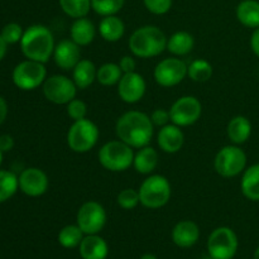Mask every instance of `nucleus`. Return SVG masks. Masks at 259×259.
<instances>
[{"label": "nucleus", "instance_id": "1", "mask_svg": "<svg viewBox=\"0 0 259 259\" xmlns=\"http://www.w3.org/2000/svg\"><path fill=\"white\" fill-rule=\"evenodd\" d=\"M118 139L132 148H143L151 143L154 133V125L151 116L139 110H131L120 115L115 124Z\"/></svg>", "mask_w": 259, "mask_h": 259}, {"label": "nucleus", "instance_id": "2", "mask_svg": "<svg viewBox=\"0 0 259 259\" xmlns=\"http://www.w3.org/2000/svg\"><path fill=\"white\" fill-rule=\"evenodd\" d=\"M55 38L50 28L42 24L28 27L20 39V48L27 60L46 63L55 51Z\"/></svg>", "mask_w": 259, "mask_h": 259}, {"label": "nucleus", "instance_id": "3", "mask_svg": "<svg viewBox=\"0 0 259 259\" xmlns=\"http://www.w3.org/2000/svg\"><path fill=\"white\" fill-rule=\"evenodd\" d=\"M128 45L132 55L136 57H157L166 50L167 37L156 25H143L132 33Z\"/></svg>", "mask_w": 259, "mask_h": 259}, {"label": "nucleus", "instance_id": "4", "mask_svg": "<svg viewBox=\"0 0 259 259\" xmlns=\"http://www.w3.org/2000/svg\"><path fill=\"white\" fill-rule=\"evenodd\" d=\"M141 205L147 209H161L171 200L172 187L167 177L162 175H148L139 186Z\"/></svg>", "mask_w": 259, "mask_h": 259}, {"label": "nucleus", "instance_id": "5", "mask_svg": "<svg viewBox=\"0 0 259 259\" xmlns=\"http://www.w3.org/2000/svg\"><path fill=\"white\" fill-rule=\"evenodd\" d=\"M99 162L110 172H124L133 166L134 152L123 141H110L101 146L98 153Z\"/></svg>", "mask_w": 259, "mask_h": 259}, {"label": "nucleus", "instance_id": "6", "mask_svg": "<svg viewBox=\"0 0 259 259\" xmlns=\"http://www.w3.org/2000/svg\"><path fill=\"white\" fill-rule=\"evenodd\" d=\"M98 125L90 119L85 118L73 121L67 132V144L76 153H86L96 146L99 141Z\"/></svg>", "mask_w": 259, "mask_h": 259}, {"label": "nucleus", "instance_id": "7", "mask_svg": "<svg viewBox=\"0 0 259 259\" xmlns=\"http://www.w3.org/2000/svg\"><path fill=\"white\" fill-rule=\"evenodd\" d=\"M214 168L224 179L239 176L247 168V154L235 144L223 147L215 156Z\"/></svg>", "mask_w": 259, "mask_h": 259}, {"label": "nucleus", "instance_id": "8", "mask_svg": "<svg viewBox=\"0 0 259 259\" xmlns=\"http://www.w3.org/2000/svg\"><path fill=\"white\" fill-rule=\"evenodd\" d=\"M47 78L45 63L25 60L18 63L13 71V82L18 89L24 91L34 90L43 85Z\"/></svg>", "mask_w": 259, "mask_h": 259}, {"label": "nucleus", "instance_id": "9", "mask_svg": "<svg viewBox=\"0 0 259 259\" xmlns=\"http://www.w3.org/2000/svg\"><path fill=\"white\" fill-rule=\"evenodd\" d=\"M42 90L43 95L50 103L56 105H67L76 98L78 89L72 78L65 75H52L46 78Z\"/></svg>", "mask_w": 259, "mask_h": 259}, {"label": "nucleus", "instance_id": "10", "mask_svg": "<svg viewBox=\"0 0 259 259\" xmlns=\"http://www.w3.org/2000/svg\"><path fill=\"white\" fill-rule=\"evenodd\" d=\"M237 250L238 237L230 228H217L207 238V253L212 259H233Z\"/></svg>", "mask_w": 259, "mask_h": 259}, {"label": "nucleus", "instance_id": "11", "mask_svg": "<svg viewBox=\"0 0 259 259\" xmlns=\"http://www.w3.org/2000/svg\"><path fill=\"white\" fill-rule=\"evenodd\" d=\"M76 224L85 235L99 234L106 224V211L98 201L83 202L76 215Z\"/></svg>", "mask_w": 259, "mask_h": 259}, {"label": "nucleus", "instance_id": "12", "mask_svg": "<svg viewBox=\"0 0 259 259\" xmlns=\"http://www.w3.org/2000/svg\"><path fill=\"white\" fill-rule=\"evenodd\" d=\"M202 114V105L195 96H181L172 104L169 109L171 123L181 126H190L196 123Z\"/></svg>", "mask_w": 259, "mask_h": 259}, {"label": "nucleus", "instance_id": "13", "mask_svg": "<svg viewBox=\"0 0 259 259\" xmlns=\"http://www.w3.org/2000/svg\"><path fill=\"white\" fill-rule=\"evenodd\" d=\"M187 76V65L177 57L164 58L157 63L153 71L156 82L162 88H174L181 83Z\"/></svg>", "mask_w": 259, "mask_h": 259}, {"label": "nucleus", "instance_id": "14", "mask_svg": "<svg viewBox=\"0 0 259 259\" xmlns=\"http://www.w3.org/2000/svg\"><path fill=\"white\" fill-rule=\"evenodd\" d=\"M147 83L143 76L138 72L123 73L118 82V95L124 103L137 104L143 99Z\"/></svg>", "mask_w": 259, "mask_h": 259}, {"label": "nucleus", "instance_id": "15", "mask_svg": "<svg viewBox=\"0 0 259 259\" xmlns=\"http://www.w3.org/2000/svg\"><path fill=\"white\" fill-rule=\"evenodd\" d=\"M19 180V189L23 194L30 197L42 196L47 192L50 186V180L45 171L37 167L25 168L18 177Z\"/></svg>", "mask_w": 259, "mask_h": 259}, {"label": "nucleus", "instance_id": "16", "mask_svg": "<svg viewBox=\"0 0 259 259\" xmlns=\"http://www.w3.org/2000/svg\"><path fill=\"white\" fill-rule=\"evenodd\" d=\"M53 60L57 67L63 71H72L81 60L80 46L72 39H62L55 46Z\"/></svg>", "mask_w": 259, "mask_h": 259}, {"label": "nucleus", "instance_id": "17", "mask_svg": "<svg viewBox=\"0 0 259 259\" xmlns=\"http://www.w3.org/2000/svg\"><path fill=\"white\" fill-rule=\"evenodd\" d=\"M157 143L164 153L174 154L181 151L185 143V134L181 126L174 123L162 126L157 136Z\"/></svg>", "mask_w": 259, "mask_h": 259}, {"label": "nucleus", "instance_id": "18", "mask_svg": "<svg viewBox=\"0 0 259 259\" xmlns=\"http://www.w3.org/2000/svg\"><path fill=\"white\" fill-rule=\"evenodd\" d=\"M200 238L199 225L192 220H181L172 230V240L180 248H190L197 243Z\"/></svg>", "mask_w": 259, "mask_h": 259}, {"label": "nucleus", "instance_id": "19", "mask_svg": "<svg viewBox=\"0 0 259 259\" xmlns=\"http://www.w3.org/2000/svg\"><path fill=\"white\" fill-rule=\"evenodd\" d=\"M227 134L232 144L242 146L252 136V123L244 115L234 116L228 123Z\"/></svg>", "mask_w": 259, "mask_h": 259}, {"label": "nucleus", "instance_id": "20", "mask_svg": "<svg viewBox=\"0 0 259 259\" xmlns=\"http://www.w3.org/2000/svg\"><path fill=\"white\" fill-rule=\"evenodd\" d=\"M96 35V28L94 23L86 17L77 18L70 28V38L80 47H85L94 42Z\"/></svg>", "mask_w": 259, "mask_h": 259}, {"label": "nucleus", "instance_id": "21", "mask_svg": "<svg viewBox=\"0 0 259 259\" xmlns=\"http://www.w3.org/2000/svg\"><path fill=\"white\" fill-rule=\"evenodd\" d=\"M78 247H80V255L82 259H105L108 257V244L98 234L83 237Z\"/></svg>", "mask_w": 259, "mask_h": 259}, {"label": "nucleus", "instance_id": "22", "mask_svg": "<svg viewBox=\"0 0 259 259\" xmlns=\"http://www.w3.org/2000/svg\"><path fill=\"white\" fill-rule=\"evenodd\" d=\"M99 33L104 40L115 43L123 38L125 33V25L123 20L116 15H108L103 17L99 23Z\"/></svg>", "mask_w": 259, "mask_h": 259}, {"label": "nucleus", "instance_id": "23", "mask_svg": "<svg viewBox=\"0 0 259 259\" xmlns=\"http://www.w3.org/2000/svg\"><path fill=\"white\" fill-rule=\"evenodd\" d=\"M158 152L153 147L146 146L134 153L133 167L141 175H152L158 166Z\"/></svg>", "mask_w": 259, "mask_h": 259}, {"label": "nucleus", "instance_id": "24", "mask_svg": "<svg viewBox=\"0 0 259 259\" xmlns=\"http://www.w3.org/2000/svg\"><path fill=\"white\" fill-rule=\"evenodd\" d=\"M96 73H98V68L94 65L93 61L81 58L80 62L72 70V80L77 89L85 90L90 88L96 80Z\"/></svg>", "mask_w": 259, "mask_h": 259}, {"label": "nucleus", "instance_id": "25", "mask_svg": "<svg viewBox=\"0 0 259 259\" xmlns=\"http://www.w3.org/2000/svg\"><path fill=\"white\" fill-rule=\"evenodd\" d=\"M195 39L191 33L186 30H179L174 33L169 38H167V47L166 50L175 57H182L186 56L194 50Z\"/></svg>", "mask_w": 259, "mask_h": 259}, {"label": "nucleus", "instance_id": "26", "mask_svg": "<svg viewBox=\"0 0 259 259\" xmlns=\"http://www.w3.org/2000/svg\"><path fill=\"white\" fill-rule=\"evenodd\" d=\"M243 196L249 201H259V163L244 169L240 181Z\"/></svg>", "mask_w": 259, "mask_h": 259}, {"label": "nucleus", "instance_id": "27", "mask_svg": "<svg viewBox=\"0 0 259 259\" xmlns=\"http://www.w3.org/2000/svg\"><path fill=\"white\" fill-rule=\"evenodd\" d=\"M237 19L247 28L259 27V2L257 0H243L237 7Z\"/></svg>", "mask_w": 259, "mask_h": 259}, {"label": "nucleus", "instance_id": "28", "mask_svg": "<svg viewBox=\"0 0 259 259\" xmlns=\"http://www.w3.org/2000/svg\"><path fill=\"white\" fill-rule=\"evenodd\" d=\"M121 76H123V71L119 63L106 62L98 68L96 81L103 86H114L118 85Z\"/></svg>", "mask_w": 259, "mask_h": 259}, {"label": "nucleus", "instance_id": "29", "mask_svg": "<svg viewBox=\"0 0 259 259\" xmlns=\"http://www.w3.org/2000/svg\"><path fill=\"white\" fill-rule=\"evenodd\" d=\"M212 72V65L204 58L194 60L187 66V76L195 82H206L211 78Z\"/></svg>", "mask_w": 259, "mask_h": 259}, {"label": "nucleus", "instance_id": "30", "mask_svg": "<svg viewBox=\"0 0 259 259\" xmlns=\"http://www.w3.org/2000/svg\"><path fill=\"white\" fill-rule=\"evenodd\" d=\"M83 232L80 229L77 224L76 225H66L65 228L58 233V243L63 248L72 249V248L78 247L83 239Z\"/></svg>", "mask_w": 259, "mask_h": 259}, {"label": "nucleus", "instance_id": "31", "mask_svg": "<svg viewBox=\"0 0 259 259\" xmlns=\"http://www.w3.org/2000/svg\"><path fill=\"white\" fill-rule=\"evenodd\" d=\"M62 12L70 18H83L90 13L91 0H58Z\"/></svg>", "mask_w": 259, "mask_h": 259}, {"label": "nucleus", "instance_id": "32", "mask_svg": "<svg viewBox=\"0 0 259 259\" xmlns=\"http://www.w3.org/2000/svg\"><path fill=\"white\" fill-rule=\"evenodd\" d=\"M19 189L17 175L10 171H0V204L8 201Z\"/></svg>", "mask_w": 259, "mask_h": 259}, {"label": "nucleus", "instance_id": "33", "mask_svg": "<svg viewBox=\"0 0 259 259\" xmlns=\"http://www.w3.org/2000/svg\"><path fill=\"white\" fill-rule=\"evenodd\" d=\"M125 0H91V8L101 17L116 15L123 9Z\"/></svg>", "mask_w": 259, "mask_h": 259}, {"label": "nucleus", "instance_id": "34", "mask_svg": "<svg viewBox=\"0 0 259 259\" xmlns=\"http://www.w3.org/2000/svg\"><path fill=\"white\" fill-rule=\"evenodd\" d=\"M116 202L124 210H133L141 204L139 192L134 189H124L116 196Z\"/></svg>", "mask_w": 259, "mask_h": 259}, {"label": "nucleus", "instance_id": "35", "mask_svg": "<svg viewBox=\"0 0 259 259\" xmlns=\"http://www.w3.org/2000/svg\"><path fill=\"white\" fill-rule=\"evenodd\" d=\"M66 111L73 121L81 120V119H85L88 116V105H86L85 101L75 98L66 105Z\"/></svg>", "mask_w": 259, "mask_h": 259}, {"label": "nucleus", "instance_id": "36", "mask_svg": "<svg viewBox=\"0 0 259 259\" xmlns=\"http://www.w3.org/2000/svg\"><path fill=\"white\" fill-rule=\"evenodd\" d=\"M23 29L18 23H9V24L5 25L2 30V37L4 38L5 42L8 45H14V43L20 42L23 37Z\"/></svg>", "mask_w": 259, "mask_h": 259}, {"label": "nucleus", "instance_id": "37", "mask_svg": "<svg viewBox=\"0 0 259 259\" xmlns=\"http://www.w3.org/2000/svg\"><path fill=\"white\" fill-rule=\"evenodd\" d=\"M144 7L154 15H163L171 10L172 0H143Z\"/></svg>", "mask_w": 259, "mask_h": 259}, {"label": "nucleus", "instance_id": "38", "mask_svg": "<svg viewBox=\"0 0 259 259\" xmlns=\"http://www.w3.org/2000/svg\"><path fill=\"white\" fill-rule=\"evenodd\" d=\"M151 120L153 123L154 126H162L167 125L171 121V116H169V110H164V109H156V110L152 113Z\"/></svg>", "mask_w": 259, "mask_h": 259}, {"label": "nucleus", "instance_id": "39", "mask_svg": "<svg viewBox=\"0 0 259 259\" xmlns=\"http://www.w3.org/2000/svg\"><path fill=\"white\" fill-rule=\"evenodd\" d=\"M119 66H120L123 73L134 72L137 68V62L133 56H123L119 61Z\"/></svg>", "mask_w": 259, "mask_h": 259}, {"label": "nucleus", "instance_id": "40", "mask_svg": "<svg viewBox=\"0 0 259 259\" xmlns=\"http://www.w3.org/2000/svg\"><path fill=\"white\" fill-rule=\"evenodd\" d=\"M13 147H14V139L9 134H3L0 136V151L4 153V152L12 151Z\"/></svg>", "mask_w": 259, "mask_h": 259}, {"label": "nucleus", "instance_id": "41", "mask_svg": "<svg viewBox=\"0 0 259 259\" xmlns=\"http://www.w3.org/2000/svg\"><path fill=\"white\" fill-rule=\"evenodd\" d=\"M250 48H252L253 53L259 57V27L255 28L250 35Z\"/></svg>", "mask_w": 259, "mask_h": 259}, {"label": "nucleus", "instance_id": "42", "mask_svg": "<svg viewBox=\"0 0 259 259\" xmlns=\"http://www.w3.org/2000/svg\"><path fill=\"white\" fill-rule=\"evenodd\" d=\"M8 115V104L3 96H0V125L5 121Z\"/></svg>", "mask_w": 259, "mask_h": 259}, {"label": "nucleus", "instance_id": "43", "mask_svg": "<svg viewBox=\"0 0 259 259\" xmlns=\"http://www.w3.org/2000/svg\"><path fill=\"white\" fill-rule=\"evenodd\" d=\"M7 46L8 43L5 42L4 38L2 37V34H0V61L4 58V56L7 55Z\"/></svg>", "mask_w": 259, "mask_h": 259}, {"label": "nucleus", "instance_id": "44", "mask_svg": "<svg viewBox=\"0 0 259 259\" xmlns=\"http://www.w3.org/2000/svg\"><path fill=\"white\" fill-rule=\"evenodd\" d=\"M141 259H158L154 254H151V253H147V254H143Z\"/></svg>", "mask_w": 259, "mask_h": 259}, {"label": "nucleus", "instance_id": "45", "mask_svg": "<svg viewBox=\"0 0 259 259\" xmlns=\"http://www.w3.org/2000/svg\"><path fill=\"white\" fill-rule=\"evenodd\" d=\"M254 259H259V247L255 249V252H254Z\"/></svg>", "mask_w": 259, "mask_h": 259}, {"label": "nucleus", "instance_id": "46", "mask_svg": "<svg viewBox=\"0 0 259 259\" xmlns=\"http://www.w3.org/2000/svg\"><path fill=\"white\" fill-rule=\"evenodd\" d=\"M2 162H3V152L0 151V164H2Z\"/></svg>", "mask_w": 259, "mask_h": 259}]
</instances>
